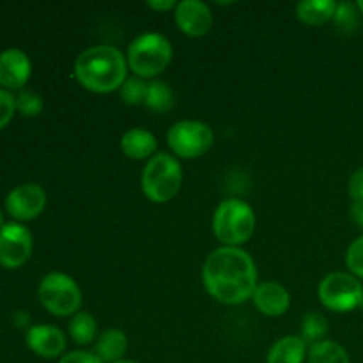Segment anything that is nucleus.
<instances>
[{
    "instance_id": "obj_1",
    "label": "nucleus",
    "mask_w": 363,
    "mask_h": 363,
    "mask_svg": "<svg viewBox=\"0 0 363 363\" xmlns=\"http://www.w3.org/2000/svg\"><path fill=\"white\" fill-rule=\"evenodd\" d=\"M202 282L215 300L225 305H240L254 296L257 268L250 255L238 247L216 248L206 259Z\"/></svg>"
},
{
    "instance_id": "obj_2",
    "label": "nucleus",
    "mask_w": 363,
    "mask_h": 363,
    "mask_svg": "<svg viewBox=\"0 0 363 363\" xmlns=\"http://www.w3.org/2000/svg\"><path fill=\"white\" fill-rule=\"evenodd\" d=\"M126 57L110 45H96L84 50L74 60V77L92 92H112L126 80Z\"/></svg>"
},
{
    "instance_id": "obj_3",
    "label": "nucleus",
    "mask_w": 363,
    "mask_h": 363,
    "mask_svg": "<svg viewBox=\"0 0 363 363\" xmlns=\"http://www.w3.org/2000/svg\"><path fill=\"white\" fill-rule=\"evenodd\" d=\"M255 230L254 209L240 199L220 202L213 215V233L223 247H238L247 243Z\"/></svg>"
},
{
    "instance_id": "obj_4",
    "label": "nucleus",
    "mask_w": 363,
    "mask_h": 363,
    "mask_svg": "<svg viewBox=\"0 0 363 363\" xmlns=\"http://www.w3.org/2000/svg\"><path fill=\"white\" fill-rule=\"evenodd\" d=\"M126 60L138 78H152L165 71L172 60V45L163 34L145 32L130 43Z\"/></svg>"
},
{
    "instance_id": "obj_5",
    "label": "nucleus",
    "mask_w": 363,
    "mask_h": 363,
    "mask_svg": "<svg viewBox=\"0 0 363 363\" xmlns=\"http://www.w3.org/2000/svg\"><path fill=\"white\" fill-rule=\"evenodd\" d=\"M183 184L179 162L167 152H158L145 163L142 172V190L149 201L162 204L177 195Z\"/></svg>"
},
{
    "instance_id": "obj_6",
    "label": "nucleus",
    "mask_w": 363,
    "mask_h": 363,
    "mask_svg": "<svg viewBox=\"0 0 363 363\" xmlns=\"http://www.w3.org/2000/svg\"><path fill=\"white\" fill-rule=\"evenodd\" d=\"M38 296L43 307L57 318L74 315L82 305V291L78 284L69 275L59 272L43 277Z\"/></svg>"
},
{
    "instance_id": "obj_7",
    "label": "nucleus",
    "mask_w": 363,
    "mask_h": 363,
    "mask_svg": "<svg viewBox=\"0 0 363 363\" xmlns=\"http://www.w3.org/2000/svg\"><path fill=\"white\" fill-rule=\"evenodd\" d=\"M170 149L181 158H199L206 155L215 144V133L202 121L184 119L177 121L167 133Z\"/></svg>"
},
{
    "instance_id": "obj_8",
    "label": "nucleus",
    "mask_w": 363,
    "mask_h": 363,
    "mask_svg": "<svg viewBox=\"0 0 363 363\" xmlns=\"http://www.w3.org/2000/svg\"><path fill=\"white\" fill-rule=\"evenodd\" d=\"M318 294L321 303L330 311L347 312L362 305L363 286L357 277L335 272L321 280Z\"/></svg>"
},
{
    "instance_id": "obj_9",
    "label": "nucleus",
    "mask_w": 363,
    "mask_h": 363,
    "mask_svg": "<svg viewBox=\"0 0 363 363\" xmlns=\"http://www.w3.org/2000/svg\"><path fill=\"white\" fill-rule=\"evenodd\" d=\"M34 240L32 233L20 222H9L0 229V266L14 269L30 259Z\"/></svg>"
},
{
    "instance_id": "obj_10",
    "label": "nucleus",
    "mask_w": 363,
    "mask_h": 363,
    "mask_svg": "<svg viewBox=\"0 0 363 363\" xmlns=\"http://www.w3.org/2000/svg\"><path fill=\"white\" fill-rule=\"evenodd\" d=\"M46 206V194L39 184L23 183L7 194L6 209L18 222H28L43 213Z\"/></svg>"
},
{
    "instance_id": "obj_11",
    "label": "nucleus",
    "mask_w": 363,
    "mask_h": 363,
    "mask_svg": "<svg viewBox=\"0 0 363 363\" xmlns=\"http://www.w3.org/2000/svg\"><path fill=\"white\" fill-rule=\"evenodd\" d=\"M176 23L184 34L199 38L211 30L213 13L202 0H183L177 2Z\"/></svg>"
},
{
    "instance_id": "obj_12",
    "label": "nucleus",
    "mask_w": 363,
    "mask_h": 363,
    "mask_svg": "<svg viewBox=\"0 0 363 363\" xmlns=\"http://www.w3.org/2000/svg\"><path fill=\"white\" fill-rule=\"evenodd\" d=\"M32 73V62L23 50L9 48L0 53V85L2 89H21Z\"/></svg>"
},
{
    "instance_id": "obj_13",
    "label": "nucleus",
    "mask_w": 363,
    "mask_h": 363,
    "mask_svg": "<svg viewBox=\"0 0 363 363\" xmlns=\"http://www.w3.org/2000/svg\"><path fill=\"white\" fill-rule=\"evenodd\" d=\"M28 350L41 358H57L66 350V335L53 325L30 326L25 335Z\"/></svg>"
},
{
    "instance_id": "obj_14",
    "label": "nucleus",
    "mask_w": 363,
    "mask_h": 363,
    "mask_svg": "<svg viewBox=\"0 0 363 363\" xmlns=\"http://www.w3.org/2000/svg\"><path fill=\"white\" fill-rule=\"evenodd\" d=\"M254 303L261 314L277 318L286 314L291 305V296L284 286L279 282H262L257 284L254 291Z\"/></svg>"
},
{
    "instance_id": "obj_15",
    "label": "nucleus",
    "mask_w": 363,
    "mask_h": 363,
    "mask_svg": "<svg viewBox=\"0 0 363 363\" xmlns=\"http://www.w3.org/2000/svg\"><path fill=\"white\" fill-rule=\"evenodd\" d=\"M121 149L131 160H145L158 149V140L144 128H131L121 137Z\"/></svg>"
},
{
    "instance_id": "obj_16",
    "label": "nucleus",
    "mask_w": 363,
    "mask_h": 363,
    "mask_svg": "<svg viewBox=\"0 0 363 363\" xmlns=\"http://www.w3.org/2000/svg\"><path fill=\"white\" fill-rule=\"evenodd\" d=\"M307 357V342L301 337L287 335L277 340L269 350L268 363H303Z\"/></svg>"
},
{
    "instance_id": "obj_17",
    "label": "nucleus",
    "mask_w": 363,
    "mask_h": 363,
    "mask_svg": "<svg viewBox=\"0 0 363 363\" xmlns=\"http://www.w3.org/2000/svg\"><path fill=\"white\" fill-rule=\"evenodd\" d=\"M128 350L126 333L117 328L105 330L96 342V354L101 358L103 363H116L123 360Z\"/></svg>"
},
{
    "instance_id": "obj_18",
    "label": "nucleus",
    "mask_w": 363,
    "mask_h": 363,
    "mask_svg": "<svg viewBox=\"0 0 363 363\" xmlns=\"http://www.w3.org/2000/svg\"><path fill=\"white\" fill-rule=\"evenodd\" d=\"M337 2L333 0H301L296 4V16L307 25H321L333 20Z\"/></svg>"
},
{
    "instance_id": "obj_19",
    "label": "nucleus",
    "mask_w": 363,
    "mask_h": 363,
    "mask_svg": "<svg viewBox=\"0 0 363 363\" xmlns=\"http://www.w3.org/2000/svg\"><path fill=\"white\" fill-rule=\"evenodd\" d=\"M308 363H351L350 354L333 340H321L311 346Z\"/></svg>"
},
{
    "instance_id": "obj_20",
    "label": "nucleus",
    "mask_w": 363,
    "mask_h": 363,
    "mask_svg": "<svg viewBox=\"0 0 363 363\" xmlns=\"http://www.w3.org/2000/svg\"><path fill=\"white\" fill-rule=\"evenodd\" d=\"M98 321L91 312H77L69 323V335L80 346H87L96 339Z\"/></svg>"
},
{
    "instance_id": "obj_21",
    "label": "nucleus",
    "mask_w": 363,
    "mask_h": 363,
    "mask_svg": "<svg viewBox=\"0 0 363 363\" xmlns=\"http://www.w3.org/2000/svg\"><path fill=\"white\" fill-rule=\"evenodd\" d=\"M145 105L155 112H167L176 103L174 91L169 87V84L162 80H152L147 84V92H145Z\"/></svg>"
},
{
    "instance_id": "obj_22",
    "label": "nucleus",
    "mask_w": 363,
    "mask_h": 363,
    "mask_svg": "<svg viewBox=\"0 0 363 363\" xmlns=\"http://www.w3.org/2000/svg\"><path fill=\"white\" fill-rule=\"evenodd\" d=\"M328 333V321L319 312H308L301 321V339L305 342H321L323 337Z\"/></svg>"
},
{
    "instance_id": "obj_23",
    "label": "nucleus",
    "mask_w": 363,
    "mask_h": 363,
    "mask_svg": "<svg viewBox=\"0 0 363 363\" xmlns=\"http://www.w3.org/2000/svg\"><path fill=\"white\" fill-rule=\"evenodd\" d=\"M121 98L128 105H140L145 101V92H147V82L144 78H126L124 84L121 85Z\"/></svg>"
},
{
    "instance_id": "obj_24",
    "label": "nucleus",
    "mask_w": 363,
    "mask_h": 363,
    "mask_svg": "<svg viewBox=\"0 0 363 363\" xmlns=\"http://www.w3.org/2000/svg\"><path fill=\"white\" fill-rule=\"evenodd\" d=\"M16 110L25 117H35L43 110V99L32 91H20L16 96Z\"/></svg>"
},
{
    "instance_id": "obj_25",
    "label": "nucleus",
    "mask_w": 363,
    "mask_h": 363,
    "mask_svg": "<svg viewBox=\"0 0 363 363\" xmlns=\"http://www.w3.org/2000/svg\"><path fill=\"white\" fill-rule=\"evenodd\" d=\"M358 6H353L350 2H340L337 4V11L333 14L337 27L346 28V30H353L358 25Z\"/></svg>"
},
{
    "instance_id": "obj_26",
    "label": "nucleus",
    "mask_w": 363,
    "mask_h": 363,
    "mask_svg": "<svg viewBox=\"0 0 363 363\" xmlns=\"http://www.w3.org/2000/svg\"><path fill=\"white\" fill-rule=\"evenodd\" d=\"M346 264L351 269V273L363 279V236L357 238L350 245L346 254Z\"/></svg>"
},
{
    "instance_id": "obj_27",
    "label": "nucleus",
    "mask_w": 363,
    "mask_h": 363,
    "mask_svg": "<svg viewBox=\"0 0 363 363\" xmlns=\"http://www.w3.org/2000/svg\"><path fill=\"white\" fill-rule=\"evenodd\" d=\"M16 112V98L7 89L0 87V130L7 126Z\"/></svg>"
},
{
    "instance_id": "obj_28",
    "label": "nucleus",
    "mask_w": 363,
    "mask_h": 363,
    "mask_svg": "<svg viewBox=\"0 0 363 363\" xmlns=\"http://www.w3.org/2000/svg\"><path fill=\"white\" fill-rule=\"evenodd\" d=\"M59 363H103L101 358L91 351H71L64 354Z\"/></svg>"
},
{
    "instance_id": "obj_29",
    "label": "nucleus",
    "mask_w": 363,
    "mask_h": 363,
    "mask_svg": "<svg viewBox=\"0 0 363 363\" xmlns=\"http://www.w3.org/2000/svg\"><path fill=\"white\" fill-rule=\"evenodd\" d=\"M347 190H350V197L354 202L363 201V167L354 170L353 176L350 177V186H347Z\"/></svg>"
},
{
    "instance_id": "obj_30",
    "label": "nucleus",
    "mask_w": 363,
    "mask_h": 363,
    "mask_svg": "<svg viewBox=\"0 0 363 363\" xmlns=\"http://www.w3.org/2000/svg\"><path fill=\"white\" fill-rule=\"evenodd\" d=\"M147 6L155 11H169L176 9L177 2H174V0H149Z\"/></svg>"
},
{
    "instance_id": "obj_31",
    "label": "nucleus",
    "mask_w": 363,
    "mask_h": 363,
    "mask_svg": "<svg viewBox=\"0 0 363 363\" xmlns=\"http://www.w3.org/2000/svg\"><path fill=\"white\" fill-rule=\"evenodd\" d=\"M351 216L357 222V225H360L363 229V201L353 202V206H351Z\"/></svg>"
},
{
    "instance_id": "obj_32",
    "label": "nucleus",
    "mask_w": 363,
    "mask_h": 363,
    "mask_svg": "<svg viewBox=\"0 0 363 363\" xmlns=\"http://www.w3.org/2000/svg\"><path fill=\"white\" fill-rule=\"evenodd\" d=\"M4 225H6V223H4V213H2V209H0V229H2Z\"/></svg>"
},
{
    "instance_id": "obj_33",
    "label": "nucleus",
    "mask_w": 363,
    "mask_h": 363,
    "mask_svg": "<svg viewBox=\"0 0 363 363\" xmlns=\"http://www.w3.org/2000/svg\"><path fill=\"white\" fill-rule=\"evenodd\" d=\"M357 6H358V9H360V13L363 14V0H358Z\"/></svg>"
},
{
    "instance_id": "obj_34",
    "label": "nucleus",
    "mask_w": 363,
    "mask_h": 363,
    "mask_svg": "<svg viewBox=\"0 0 363 363\" xmlns=\"http://www.w3.org/2000/svg\"><path fill=\"white\" fill-rule=\"evenodd\" d=\"M116 363H140V362H135V360H119V362H116Z\"/></svg>"
},
{
    "instance_id": "obj_35",
    "label": "nucleus",
    "mask_w": 363,
    "mask_h": 363,
    "mask_svg": "<svg viewBox=\"0 0 363 363\" xmlns=\"http://www.w3.org/2000/svg\"><path fill=\"white\" fill-rule=\"evenodd\" d=\"M362 307H363V300H362Z\"/></svg>"
}]
</instances>
